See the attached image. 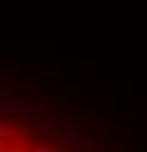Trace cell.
I'll return each mask as SVG.
<instances>
[{
  "label": "cell",
  "instance_id": "cell-1",
  "mask_svg": "<svg viewBox=\"0 0 147 152\" xmlns=\"http://www.w3.org/2000/svg\"><path fill=\"white\" fill-rule=\"evenodd\" d=\"M17 108H19V105L12 101V98H5V101H2V110H5V113H9V110H17Z\"/></svg>",
  "mask_w": 147,
  "mask_h": 152
},
{
  "label": "cell",
  "instance_id": "cell-2",
  "mask_svg": "<svg viewBox=\"0 0 147 152\" xmlns=\"http://www.w3.org/2000/svg\"><path fill=\"white\" fill-rule=\"evenodd\" d=\"M31 150L33 152H47L49 148H47V145H31Z\"/></svg>",
  "mask_w": 147,
  "mask_h": 152
}]
</instances>
